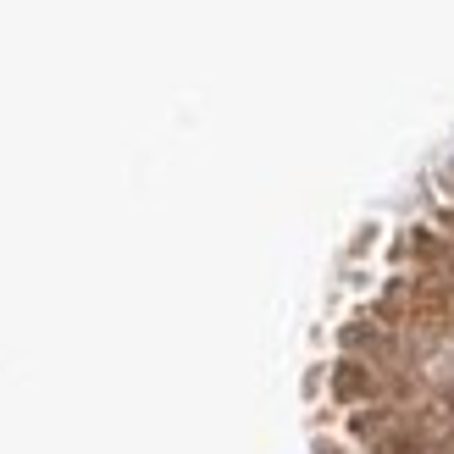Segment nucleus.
Returning <instances> with one entry per match:
<instances>
[{
  "instance_id": "obj_1",
  "label": "nucleus",
  "mask_w": 454,
  "mask_h": 454,
  "mask_svg": "<svg viewBox=\"0 0 454 454\" xmlns=\"http://www.w3.org/2000/svg\"><path fill=\"white\" fill-rule=\"evenodd\" d=\"M333 394H338V399H366V394H372V372L360 366V360H338Z\"/></svg>"
}]
</instances>
